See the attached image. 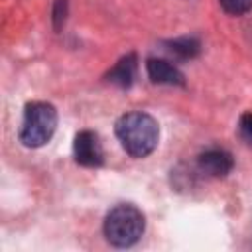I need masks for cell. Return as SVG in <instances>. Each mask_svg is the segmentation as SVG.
<instances>
[{
	"label": "cell",
	"mask_w": 252,
	"mask_h": 252,
	"mask_svg": "<svg viewBox=\"0 0 252 252\" xmlns=\"http://www.w3.org/2000/svg\"><path fill=\"white\" fill-rule=\"evenodd\" d=\"M116 138L124 152L132 158L150 156L159 140V126L156 118L148 112H126L114 124Z\"/></svg>",
	"instance_id": "obj_1"
},
{
	"label": "cell",
	"mask_w": 252,
	"mask_h": 252,
	"mask_svg": "<svg viewBox=\"0 0 252 252\" xmlns=\"http://www.w3.org/2000/svg\"><path fill=\"white\" fill-rule=\"evenodd\" d=\"M146 230V217L144 213L132 203H118L112 207L102 224L104 238L116 248L134 246Z\"/></svg>",
	"instance_id": "obj_2"
},
{
	"label": "cell",
	"mask_w": 252,
	"mask_h": 252,
	"mask_svg": "<svg viewBox=\"0 0 252 252\" xmlns=\"http://www.w3.org/2000/svg\"><path fill=\"white\" fill-rule=\"evenodd\" d=\"M55 128H57V110L53 104L43 100L28 102L20 126V142L26 148H41L53 138Z\"/></svg>",
	"instance_id": "obj_3"
},
{
	"label": "cell",
	"mask_w": 252,
	"mask_h": 252,
	"mask_svg": "<svg viewBox=\"0 0 252 252\" xmlns=\"http://www.w3.org/2000/svg\"><path fill=\"white\" fill-rule=\"evenodd\" d=\"M73 156L83 167H100L104 163V152L98 134L93 130H81L73 142Z\"/></svg>",
	"instance_id": "obj_4"
},
{
	"label": "cell",
	"mask_w": 252,
	"mask_h": 252,
	"mask_svg": "<svg viewBox=\"0 0 252 252\" xmlns=\"http://www.w3.org/2000/svg\"><path fill=\"white\" fill-rule=\"evenodd\" d=\"M146 71H148L150 81L156 83V85H177V87L185 85L183 73L173 63H169L167 59L150 57L146 61Z\"/></svg>",
	"instance_id": "obj_5"
},
{
	"label": "cell",
	"mask_w": 252,
	"mask_h": 252,
	"mask_svg": "<svg viewBox=\"0 0 252 252\" xmlns=\"http://www.w3.org/2000/svg\"><path fill=\"white\" fill-rule=\"evenodd\" d=\"M199 167L211 177H226L234 167V159L226 150L211 148L199 156Z\"/></svg>",
	"instance_id": "obj_6"
},
{
	"label": "cell",
	"mask_w": 252,
	"mask_h": 252,
	"mask_svg": "<svg viewBox=\"0 0 252 252\" xmlns=\"http://www.w3.org/2000/svg\"><path fill=\"white\" fill-rule=\"evenodd\" d=\"M136 71H138V57L136 53H128L106 73V81H110L120 89H130L134 85Z\"/></svg>",
	"instance_id": "obj_7"
},
{
	"label": "cell",
	"mask_w": 252,
	"mask_h": 252,
	"mask_svg": "<svg viewBox=\"0 0 252 252\" xmlns=\"http://www.w3.org/2000/svg\"><path fill=\"white\" fill-rule=\"evenodd\" d=\"M167 45V51L173 53L175 57L179 59H193L199 55L201 51V43L197 37H191V35H183V37H175V39H169L165 41Z\"/></svg>",
	"instance_id": "obj_8"
},
{
	"label": "cell",
	"mask_w": 252,
	"mask_h": 252,
	"mask_svg": "<svg viewBox=\"0 0 252 252\" xmlns=\"http://www.w3.org/2000/svg\"><path fill=\"white\" fill-rule=\"evenodd\" d=\"M219 4L230 16H242L252 10V0H219Z\"/></svg>",
	"instance_id": "obj_9"
},
{
	"label": "cell",
	"mask_w": 252,
	"mask_h": 252,
	"mask_svg": "<svg viewBox=\"0 0 252 252\" xmlns=\"http://www.w3.org/2000/svg\"><path fill=\"white\" fill-rule=\"evenodd\" d=\"M238 128H240L242 138H244L248 144H252V112H246V114L240 116Z\"/></svg>",
	"instance_id": "obj_10"
},
{
	"label": "cell",
	"mask_w": 252,
	"mask_h": 252,
	"mask_svg": "<svg viewBox=\"0 0 252 252\" xmlns=\"http://www.w3.org/2000/svg\"><path fill=\"white\" fill-rule=\"evenodd\" d=\"M65 16H67V0H55V8H53V22H55V28H57V30L63 26Z\"/></svg>",
	"instance_id": "obj_11"
}]
</instances>
